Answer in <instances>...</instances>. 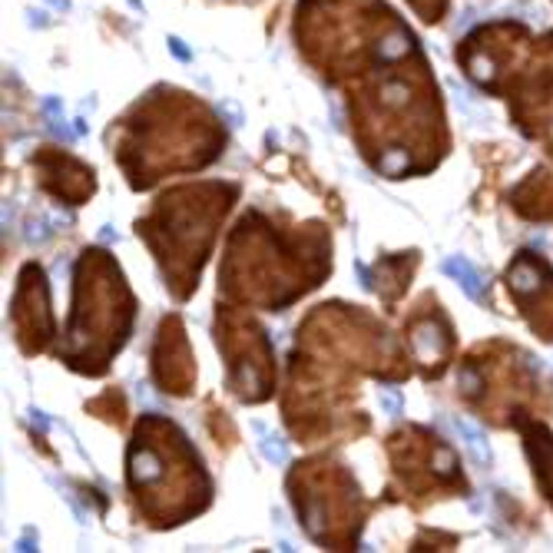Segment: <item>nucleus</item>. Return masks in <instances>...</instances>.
<instances>
[{
	"mask_svg": "<svg viewBox=\"0 0 553 553\" xmlns=\"http://www.w3.org/2000/svg\"><path fill=\"white\" fill-rule=\"evenodd\" d=\"M444 272L457 278V282H461V289H464L467 295L477 302V299H480V278H477V272L464 262V259H447V262H444Z\"/></svg>",
	"mask_w": 553,
	"mask_h": 553,
	"instance_id": "nucleus-1",
	"label": "nucleus"
},
{
	"mask_svg": "<svg viewBox=\"0 0 553 553\" xmlns=\"http://www.w3.org/2000/svg\"><path fill=\"white\" fill-rule=\"evenodd\" d=\"M454 428H457L467 438V447H471V454L477 457L480 464H491V447H487V438H484L477 428H471V424H467V421H461V417H454Z\"/></svg>",
	"mask_w": 553,
	"mask_h": 553,
	"instance_id": "nucleus-2",
	"label": "nucleus"
},
{
	"mask_svg": "<svg viewBox=\"0 0 553 553\" xmlns=\"http://www.w3.org/2000/svg\"><path fill=\"white\" fill-rule=\"evenodd\" d=\"M169 50H173V53H176V57H179V60H192V53H189L186 50V47H182V40H179V37H169Z\"/></svg>",
	"mask_w": 553,
	"mask_h": 553,
	"instance_id": "nucleus-3",
	"label": "nucleus"
},
{
	"mask_svg": "<svg viewBox=\"0 0 553 553\" xmlns=\"http://www.w3.org/2000/svg\"><path fill=\"white\" fill-rule=\"evenodd\" d=\"M381 404L388 408L391 415H398V411H401V401H398V398H391V394H385V398H381Z\"/></svg>",
	"mask_w": 553,
	"mask_h": 553,
	"instance_id": "nucleus-4",
	"label": "nucleus"
},
{
	"mask_svg": "<svg viewBox=\"0 0 553 553\" xmlns=\"http://www.w3.org/2000/svg\"><path fill=\"white\" fill-rule=\"evenodd\" d=\"M47 3H53V7H60V10H70V3H66V0H47Z\"/></svg>",
	"mask_w": 553,
	"mask_h": 553,
	"instance_id": "nucleus-5",
	"label": "nucleus"
}]
</instances>
